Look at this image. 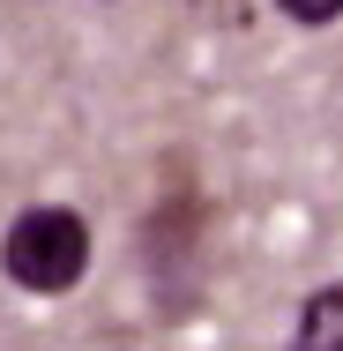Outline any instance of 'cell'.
Wrapping results in <instances>:
<instances>
[{
	"label": "cell",
	"mask_w": 343,
	"mask_h": 351,
	"mask_svg": "<svg viewBox=\"0 0 343 351\" xmlns=\"http://www.w3.org/2000/svg\"><path fill=\"white\" fill-rule=\"evenodd\" d=\"M90 254H97L90 217L68 202H23L0 232V277L30 299H68L90 277Z\"/></svg>",
	"instance_id": "cell-1"
},
{
	"label": "cell",
	"mask_w": 343,
	"mask_h": 351,
	"mask_svg": "<svg viewBox=\"0 0 343 351\" xmlns=\"http://www.w3.org/2000/svg\"><path fill=\"white\" fill-rule=\"evenodd\" d=\"M202 195L179 180L157 210H149V224H142V254H149V284H157V306L164 314H187V299H194V277H202Z\"/></svg>",
	"instance_id": "cell-2"
},
{
	"label": "cell",
	"mask_w": 343,
	"mask_h": 351,
	"mask_svg": "<svg viewBox=\"0 0 343 351\" xmlns=\"http://www.w3.org/2000/svg\"><path fill=\"white\" fill-rule=\"evenodd\" d=\"M291 351H343V277L298 299V322H291Z\"/></svg>",
	"instance_id": "cell-3"
},
{
	"label": "cell",
	"mask_w": 343,
	"mask_h": 351,
	"mask_svg": "<svg viewBox=\"0 0 343 351\" xmlns=\"http://www.w3.org/2000/svg\"><path fill=\"white\" fill-rule=\"evenodd\" d=\"M276 15L298 30H329V23H343V0H276Z\"/></svg>",
	"instance_id": "cell-4"
}]
</instances>
